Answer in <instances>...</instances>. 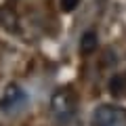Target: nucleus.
Listing matches in <instances>:
<instances>
[{
	"label": "nucleus",
	"instance_id": "nucleus-1",
	"mask_svg": "<svg viewBox=\"0 0 126 126\" xmlns=\"http://www.w3.org/2000/svg\"><path fill=\"white\" fill-rule=\"evenodd\" d=\"M50 116L59 126H65L76 116V94L72 88L61 86L50 97Z\"/></svg>",
	"mask_w": 126,
	"mask_h": 126
},
{
	"label": "nucleus",
	"instance_id": "nucleus-2",
	"mask_svg": "<svg viewBox=\"0 0 126 126\" xmlns=\"http://www.w3.org/2000/svg\"><path fill=\"white\" fill-rule=\"evenodd\" d=\"M93 126H126V109L113 103H103L93 111Z\"/></svg>",
	"mask_w": 126,
	"mask_h": 126
},
{
	"label": "nucleus",
	"instance_id": "nucleus-3",
	"mask_svg": "<svg viewBox=\"0 0 126 126\" xmlns=\"http://www.w3.org/2000/svg\"><path fill=\"white\" fill-rule=\"evenodd\" d=\"M25 101H27L25 90L19 88L17 84H9V86H4V90L0 94V109L6 113L17 111L21 105H25Z\"/></svg>",
	"mask_w": 126,
	"mask_h": 126
},
{
	"label": "nucleus",
	"instance_id": "nucleus-4",
	"mask_svg": "<svg viewBox=\"0 0 126 126\" xmlns=\"http://www.w3.org/2000/svg\"><path fill=\"white\" fill-rule=\"evenodd\" d=\"M97 44H99V40H97V34H94L93 30L84 32V34H82V38H80V53H82V55L93 53V50L97 48Z\"/></svg>",
	"mask_w": 126,
	"mask_h": 126
},
{
	"label": "nucleus",
	"instance_id": "nucleus-5",
	"mask_svg": "<svg viewBox=\"0 0 126 126\" xmlns=\"http://www.w3.org/2000/svg\"><path fill=\"white\" fill-rule=\"evenodd\" d=\"M0 25L9 32H17V15L11 9H0Z\"/></svg>",
	"mask_w": 126,
	"mask_h": 126
},
{
	"label": "nucleus",
	"instance_id": "nucleus-6",
	"mask_svg": "<svg viewBox=\"0 0 126 126\" xmlns=\"http://www.w3.org/2000/svg\"><path fill=\"white\" fill-rule=\"evenodd\" d=\"M78 4H80V0H61V9L65 11V13H72Z\"/></svg>",
	"mask_w": 126,
	"mask_h": 126
},
{
	"label": "nucleus",
	"instance_id": "nucleus-7",
	"mask_svg": "<svg viewBox=\"0 0 126 126\" xmlns=\"http://www.w3.org/2000/svg\"><path fill=\"white\" fill-rule=\"evenodd\" d=\"M122 80H124V78H120V76H116V78L111 80V84H109L111 93H120V88L124 90V82H122Z\"/></svg>",
	"mask_w": 126,
	"mask_h": 126
}]
</instances>
